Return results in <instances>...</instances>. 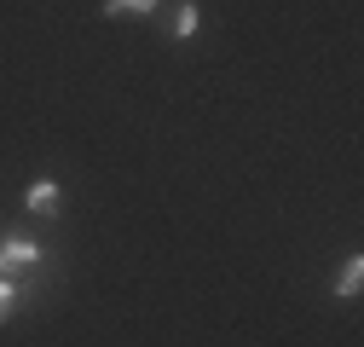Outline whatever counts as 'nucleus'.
<instances>
[{
	"label": "nucleus",
	"mask_w": 364,
	"mask_h": 347,
	"mask_svg": "<svg viewBox=\"0 0 364 347\" xmlns=\"http://www.w3.org/2000/svg\"><path fill=\"white\" fill-rule=\"evenodd\" d=\"M41 260H47V249L29 243V237H6L0 243V272H29V267H41Z\"/></svg>",
	"instance_id": "1"
},
{
	"label": "nucleus",
	"mask_w": 364,
	"mask_h": 347,
	"mask_svg": "<svg viewBox=\"0 0 364 347\" xmlns=\"http://www.w3.org/2000/svg\"><path fill=\"white\" fill-rule=\"evenodd\" d=\"M58 203H64V191H58V180H35V186L23 191V208H29V214H53Z\"/></svg>",
	"instance_id": "2"
},
{
	"label": "nucleus",
	"mask_w": 364,
	"mask_h": 347,
	"mask_svg": "<svg viewBox=\"0 0 364 347\" xmlns=\"http://www.w3.org/2000/svg\"><path fill=\"white\" fill-rule=\"evenodd\" d=\"M358 289H364V255H353L347 267H341V278H336V295H341V301H353Z\"/></svg>",
	"instance_id": "3"
},
{
	"label": "nucleus",
	"mask_w": 364,
	"mask_h": 347,
	"mask_svg": "<svg viewBox=\"0 0 364 347\" xmlns=\"http://www.w3.org/2000/svg\"><path fill=\"white\" fill-rule=\"evenodd\" d=\"M156 0H105V18H151Z\"/></svg>",
	"instance_id": "4"
},
{
	"label": "nucleus",
	"mask_w": 364,
	"mask_h": 347,
	"mask_svg": "<svg viewBox=\"0 0 364 347\" xmlns=\"http://www.w3.org/2000/svg\"><path fill=\"white\" fill-rule=\"evenodd\" d=\"M197 29H203V18H197V6L186 0V6H179V18H173V41H191Z\"/></svg>",
	"instance_id": "5"
},
{
	"label": "nucleus",
	"mask_w": 364,
	"mask_h": 347,
	"mask_svg": "<svg viewBox=\"0 0 364 347\" xmlns=\"http://www.w3.org/2000/svg\"><path fill=\"white\" fill-rule=\"evenodd\" d=\"M12 307H18V284H12V278H0V324L12 319Z\"/></svg>",
	"instance_id": "6"
}]
</instances>
